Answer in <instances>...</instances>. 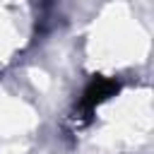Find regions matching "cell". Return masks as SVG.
I'll return each mask as SVG.
<instances>
[{
	"label": "cell",
	"instance_id": "obj_1",
	"mask_svg": "<svg viewBox=\"0 0 154 154\" xmlns=\"http://www.w3.org/2000/svg\"><path fill=\"white\" fill-rule=\"evenodd\" d=\"M118 89H120V82H118V79H113V77H94V79L87 84L84 94H82L79 111L89 116L99 103H103L106 99H111Z\"/></svg>",
	"mask_w": 154,
	"mask_h": 154
}]
</instances>
